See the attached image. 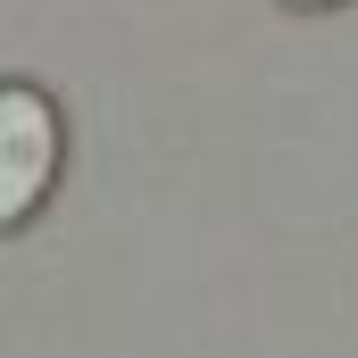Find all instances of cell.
<instances>
[{
    "mask_svg": "<svg viewBox=\"0 0 358 358\" xmlns=\"http://www.w3.org/2000/svg\"><path fill=\"white\" fill-rule=\"evenodd\" d=\"M59 176V108L25 84H0V225H17Z\"/></svg>",
    "mask_w": 358,
    "mask_h": 358,
    "instance_id": "obj_1",
    "label": "cell"
},
{
    "mask_svg": "<svg viewBox=\"0 0 358 358\" xmlns=\"http://www.w3.org/2000/svg\"><path fill=\"white\" fill-rule=\"evenodd\" d=\"M308 8H325V0H308Z\"/></svg>",
    "mask_w": 358,
    "mask_h": 358,
    "instance_id": "obj_2",
    "label": "cell"
}]
</instances>
